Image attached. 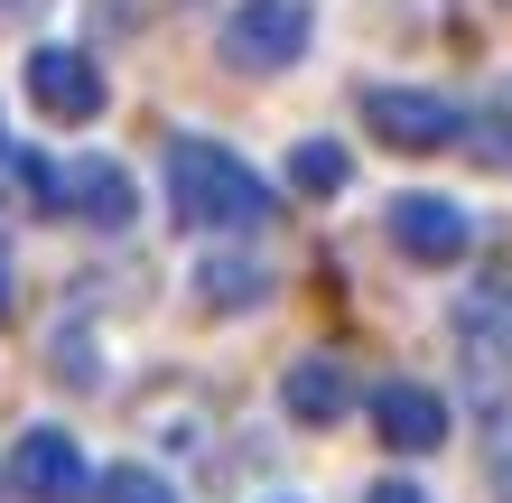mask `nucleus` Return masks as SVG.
<instances>
[{
  "instance_id": "1",
  "label": "nucleus",
  "mask_w": 512,
  "mask_h": 503,
  "mask_svg": "<svg viewBox=\"0 0 512 503\" xmlns=\"http://www.w3.org/2000/svg\"><path fill=\"white\" fill-rule=\"evenodd\" d=\"M168 215L187 233H252V224L280 215V187L243 150H224L205 131H177L168 140Z\"/></svg>"
},
{
  "instance_id": "2",
  "label": "nucleus",
  "mask_w": 512,
  "mask_h": 503,
  "mask_svg": "<svg viewBox=\"0 0 512 503\" xmlns=\"http://www.w3.org/2000/svg\"><path fill=\"white\" fill-rule=\"evenodd\" d=\"M308 38H317L308 0H233L224 28H215V56L233 75H289L308 56Z\"/></svg>"
},
{
  "instance_id": "3",
  "label": "nucleus",
  "mask_w": 512,
  "mask_h": 503,
  "mask_svg": "<svg viewBox=\"0 0 512 503\" xmlns=\"http://www.w3.org/2000/svg\"><path fill=\"white\" fill-rule=\"evenodd\" d=\"M457 122L466 112L429 94V84H364V131L401 159H429V150H457Z\"/></svg>"
},
{
  "instance_id": "4",
  "label": "nucleus",
  "mask_w": 512,
  "mask_h": 503,
  "mask_svg": "<svg viewBox=\"0 0 512 503\" xmlns=\"http://www.w3.org/2000/svg\"><path fill=\"white\" fill-rule=\"evenodd\" d=\"M382 233H391L401 261H419V271H457V261L475 252V215H466L457 196H429V187L391 196L382 205Z\"/></svg>"
},
{
  "instance_id": "5",
  "label": "nucleus",
  "mask_w": 512,
  "mask_h": 503,
  "mask_svg": "<svg viewBox=\"0 0 512 503\" xmlns=\"http://www.w3.org/2000/svg\"><path fill=\"white\" fill-rule=\"evenodd\" d=\"M28 103L47 112V122H103V103H112V75H103V56H84V47H28Z\"/></svg>"
},
{
  "instance_id": "6",
  "label": "nucleus",
  "mask_w": 512,
  "mask_h": 503,
  "mask_svg": "<svg viewBox=\"0 0 512 503\" xmlns=\"http://www.w3.org/2000/svg\"><path fill=\"white\" fill-rule=\"evenodd\" d=\"M10 485H19L28 503H84L94 466H84V448H75L56 420H38V429H19V438H10Z\"/></svg>"
},
{
  "instance_id": "7",
  "label": "nucleus",
  "mask_w": 512,
  "mask_h": 503,
  "mask_svg": "<svg viewBox=\"0 0 512 503\" xmlns=\"http://www.w3.org/2000/svg\"><path fill=\"white\" fill-rule=\"evenodd\" d=\"M140 215V187L122 159H75L56 168V224H94V233H122Z\"/></svg>"
},
{
  "instance_id": "8",
  "label": "nucleus",
  "mask_w": 512,
  "mask_h": 503,
  "mask_svg": "<svg viewBox=\"0 0 512 503\" xmlns=\"http://www.w3.org/2000/svg\"><path fill=\"white\" fill-rule=\"evenodd\" d=\"M373 429H382L391 457H429V448H447V401L429 392V382H382L373 392Z\"/></svg>"
},
{
  "instance_id": "9",
  "label": "nucleus",
  "mask_w": 512,
  "mask_h": 503,
  "mask_svg": "<svg viewBox=\"0 0 512 503\" xmlns=\"http://www.w3.org/2000/svg\"><path fill=\"white\" fill-rule=\"evenodd\" d=\"M280 410L298 429H336L345 410H354V373H345V354H298V364L280 373Z\"/></svg>"
},
{
  "instance_id": "10",
  "label": "nucleus",
  "mask_w": 512,
  "mask_h": 503,
  "mask_svg": "<svg viewBox=\"0 0 512 503\" xmlns=\"http://www.w3.org/2000/svg\"><path fill=\"white\" fill-rule=\"evenodd\" d=\"M457 345H466V373L485 364V392H503V382H512V280L475 289V299L457 308Z\"/></svg>"
},
{
  "instance_id": "11",
  "label": "nucleus",
  "mask_w": 512,
  "mask_h": 503,
  "mask_svg": "<svg viewBox=\"0 0 512 503\" xmlns=\"http://www.w3.org/2000/svg\"><path fill=\"white\" fill-rule=\"evenodd\" d=\"M196 299L215 317H252V308H270V271L243 261V252H205L196 261Z\"/></svg>"
},
{
  "instance_id": "12",
  "label": "nucleus",
  "mask_w": 512,
  "mask_h": 503,
  "mask_svg": "<svg viewBox=\"0 0 512 503\" xmlns=\"http://www.w3.org/2000/svg\"><path fill=\"white\" fill-rule=\"evenodd\" d=\"M289 187L298 196H345L354 187V150H345V140H298V150H289Z\"/></svg>"
},
{
  "instance_id": "13",
  "label": "nucleus",
  "mask_w": 512,
  "mask_h": 503,
  "mask_svg": "<svg viewBox=\"0 0 512 503\" xmlns=\"http://www.w3.org/2000/svg\"><path fill=\"white\" fill-rule=\"evenodd\" d=\"M84 503H177V485L159 466H103V476L84 485Z\"/></svg>"
},
{
  "instance_id": "14",
  "label": "nucleus",
  "mask_w": 512,
  "mask_h": 503,
  "mask_svg": "<svg viewBox=\"0 0 512 503\" xmlns=\"http://www.w3.org/2000/svg\"><path fill=\"white\" fill-rule=\"evenodd\" d=\"M10 177H19V196H28V215H47V224H56V168H47L38 150H19V168H10Z\"/></svg>"
},
{
  "instance_id": "15",
  "label": "nucleus",
  "mask_w": 512,
  "mask_h": 503,
  "mask_svg": "<svg viewBox=\"0 0 512 503\" xmlns=\"http://www.w3.org/2000/svg\"><path fill=\"white\" fill-rule=\"evenodd\" d=\"M494 485H503V503H512V420H494Z\"/></svg>"
},
{
  "instance_id": "16",
  "label": "nucleus",
  "mask_w": 512,
  "mask_h": 503,
  "mask_svg": "<svg viewBox=\"0 0 512 503\" xmlns=\"http://www.w3.org/2000/svg\"><path fill=\"white\" fill-rule=\"evenodd\" d=\"M364 503H429V494H419V485H401V476H382V485H373Z\"/></svg>"
},
{
  "instance_id": "17",
  "label": "nucleus",
  "mask_w": 512,
  "mask_h": 503,
  "mask_svg": "<svg viewBox=\"0 0 512 503\" xmlns=\"http://www.w3.org/2000/svg\"><path fill=\"white\" fill-rule=\"evenodd\" d=\"M10 289H19V280H10V243H0V327H10V308H19Z\"/></svg>"
},
{
  "instance_id": "18",
  "label": "nucleus",
  "mask_w": 512,
  "mask_h": 503,
  "mask_svg": "<svg viewBox=\"0 0 512 503\" xmlns=\"http://www.w3.org/2000/svg\"><path fill=\"white\" fill-rule=\"evenodd\" d=\"M0 10H19V0H0Z\"/></svg>"
},
{
  "instance_id": "19",
  "label": "nucleus",
  "mask_w": 512,
  "mask_h": 503,
  "mask_svg": "<svg viewBox=\"0 0 512 503\" xmlns=\"http://www.w3.org/2000/svg\"><path fill=\"white\" fill-rule=\"evenodd\" d=\"M503 10H512V0H503Z\"/></svg>"
}]
</instances>
